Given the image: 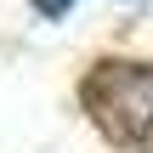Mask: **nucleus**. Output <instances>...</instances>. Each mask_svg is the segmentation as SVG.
Segmentation results:
<instances>
[{
    "instance_id": "f03ea898",
    "label": "nucleus",
    "mask_w": 153,
    "mask_h": 153,
    "mask_svg": "<svg viewBox=\"0 0 153 153\" xmlns=\"http://www.w3.org/2000/svg\"><path fill=\"white\" fill-rule=\"evenodd\" d=\"M28 6H34L40 17H68V11H74V0H28Z\"/></svg>"
},
{
    "instance_id": "f257e3e1",
    "label": "nucleus",
    "mask_w": 153,
    "mask_h": 153,
    "mask_svg": "<svg viewBox=\"0 0 153 153\" xmlns=\"http://www.w3.org/2000/svg\"><path fill=\"white\" fill-rule=\"evenodd\" d=\"M85 108L114 142H153V62H102L85 79Z\"/></svg>"
}]
</instances>
